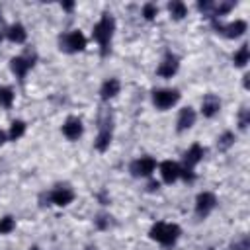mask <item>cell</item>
<instances>
[{
	"label": "cell",
	"instance_id": "obj_3",
	"mask_svg": "<svg viewBox=\"0 0 250 250\" xmlns=\"http://www.w3.org/2000/svg\"><path fill=\"white\" fill-rule=\"evenodd\" d=\"M113 139V115L109 109L102 111L98 117V135L94 141V148L98 152H105Z\"/></svg>",
	"mask_w": 250,
	"mask_h": 250
},
{
	"label": "cell",
	"instance_id": "obj_4",
	"mask_svg": "<svg viewBox=\"0 0 250 250\" xmlns=\"http://www.w3.org/2000/svg\"><path fill=\"white\" fill-rule=\"evenodd\" d=\"M86 43H88V39L80 29H70V31H64L59 35V49L66 55H74V53L84 51Z\"/></svg>",
	"mask_w": 250,
	"mask_h": 250
},
{
	"label": "cell",
	"instance_id": "obj_33",
	"mask_svg": "<svg viewBox=\"0 0 250 250\" xmlns=\"http://www.w3.org/2000/svg\"><path fill=\"white\" fill-rule=\"evenodd\" d=\"M242 78H244V88H248V78H250V76H248V74H244Z\"/></svg>",
	"mask_w": 250,
	"mask_h": 250
},
{
	"label": "cell",
	"instance_id": "obj_5",
	"mask_svg": "<svg viewBox=\"0 0 250 250\" xmlns=\"http://www.w3.org/2000/svg\"><path fill=\"white\" fill-rule=\"evenodd\" d=\"M35 62H37V55L33 51H25L23 55H18V57L10 59V70L14 72V76L20 82H23L25 74L35 66Z\"/></svg>",
	"mask_w": 250,
	"mask_h": 250
},
{
	"label": "cell",
	"instance_id": "obj_12",
	"mask_svg": "<svg viewBox=\"0 0 250 250\" xmlns=\"http://www.w3.org/2000/svg\"><path fill=\"white\" fill-rule=\"evenodd\" d=\"M61 131H62V135H64L68 141H78V139L82 137V133H84L82 119H80V117H76V115L66 117V119H64V123H62V127H61Z\"/></svg>",
	"mask_w": 250,
	"mask_h": 250
},
{
	"label": "cell",
	"instance_id": "obj_26",
	"mask_svg": "<svg viewBox=\"0 0 250 250\" xmlns=\"http://www.w3.org/2000/svg\"><path fill=\"white\" fill-rule=\"evenodd\" d=\"M94 225H96V229H100V230H107V229L111 227V217H109L107 213H98L96 219H94Z\"/></svg>",
	"mask_w": 250,
	"mask_h": 250
},
{
	"label": "cell",
	"instance_id": "obj_23",
	"mask_svg": "<svg viewBox=\"0 0 250 250\" xmlns=\"http://www.w3.org/2000/svg\"><path fill=\"white\" fill-rule=\"evenodd\" d=\"M234 141H236V135H234L232 131H225V133H221V135L217 137V148H219L221 152H225V150H229V148L234 145Z\"/></svg>",
	"mask_w": 250,
	"mask_h": 250
},
{
	"label": "cell",
	"instance_id": "obj_7",
	"mask_svg": "<svg viewBox=\"0 0 250 250\" xmlns=\"http://www.w3.org/2000/svg\"><path fill=\"white\" fill-rule=\"evenodd\" d=\"M213 29L217 33L229 37V39H236V37H240V35L246 33L248 25H246L244 20H234V21H229V23H221V21H215L213 20Z\"/></svg>",
	"mask_w": 250,
	"mask_h": 250
},
{
	"label": "cell",
	"instance_id": "obj_22",
	"mask_svg": "<svg viewBox=\"0 0 250 250\" xmlns=\"http://www.w3.org/2000/svg\"><path fill=\"white\" fill-rule=\"evenodd\" d=\"M25 129H27V125H25L23 119H14L12 125H10V131H8V139H10V141L21 139V137L25 135Z\"/></svg>",
	"mask_w": 250,
	"mask_h": 250
},
{
	"label": "cell",
	"instance_id": "obj_28",
	"mask_svg": "<svg viewBox=\"0 0 250 250\" xmlns=\"http://www.w3.org/2000/svg\"><path fill=\"white\" fill-rule=\"evenodd\" d=\"M158 16V6L156 4H152V2H146V4H143V18L145 20H154Z\"/></svg>",
	"mask_w": 250,
	"mask_h": 250
},
{
	"label": "cell",
	"instance_id": "obj_31",
	"mask_svg": "<svg viewBox=\"0 0 250 250\" xmlns=\"http://www.w3.org/2000/svg\"><path fill=\"white\" fill-rule=\"evenodd\" d=\"M61 8H62L64 12H72V10H74V2H62Z\"/></svg>",
	"mask_w": 250,
	"mask_h": 250
},
{
	"label": "cell",
	"instance_id": "obj_16",
	"mask_svg": "<svg viewBox=\"0 0 250 250\" xmlns=\"http://www.w3.org/2000/svg\"><path fill=\"white\" fill-rule=\"evenodd\" d=\"M180 170L182 166L174 160H164L160 162V176H162V182L164 184H174L176 180H180Z\"/></svg>",
	"mask_w": 250,
	"mask_h": 250
},
{
	"label": "cell",
	"instance_id": "obj_1",
	"mask_svg": "<svg viewBox=\"0 0 250 250\" xmlns=\"http://www.w3.org/2000/svg\"><path fill=\"white\" fill-rule=\"evenodd\" d=\"M113 31H115V18L111 14H104L94 29H92V37L94 41L100 45V55L102 57H107L109 51H111V39H113Z\"/></svg>",
	"mask_w": 250,
	"mask_h": 250
},
{
	"label": "cell",
	"instance_id": "obj_2",
	"mask_svg": "<svg viewBox=\"0 0 250 250\" xmlns=\"http://www.w3.org/2000/svg\"><path fill=\"white\" fill-rule=\"evenodd\" d=\"M180 234H182V229H180L176 223H164V221L154 223V225L150 227V230H148V236H150L152 240H156L158 244L166 246V248L174 246V244L178 242Z\"/></svg>",
	"mask_w": 250,
	"mask_h": 250
},
{
	"label": "cell",
	"instance_id": "obj_21",
	"mask_svg": "<svg viewBox=\"0 0 250 250\" xmlns=\"http://www.w3.org/2000/svg\"><path fill=\"white\" fill-rule=\"evenodd\" d=\"M248 61H250V49H248V43H244V45H240L238 51L232 55V62H234V66L244 68V66L248 64Z\"/></svg>",
	"mask_w": 250,
	"mask_h": 250
},
{
	"label": "cell",
	"instance_id": "obj_11",
	"mask_svg": "<svg viewBox=\"0 0 250 250\" xmlns=\"http://www.w3.org/2000/svg\"><path fill=\"white\" fill-rule=\"evenodd\" d=\"M178 68H180V59H178V55H174V53H166L164 55V59L160 61V64L156 66V74L160 76V78H172L176 72H178Z\"/></svg>",
	"mask_w": 250,
	"mask_h": 250
},
{
	"label": "cell",
	"instance_id": "obj_15",
	"mask_svg": "<svg viewBox=\"0 0 250 250\" xmlns=\"http://www.w3.org/2000/svg\"><path fill=\"white\" fill-rule=\"evenodd\" d=\"M219 109H221V98L215 94H205L201 100V115L211 119L219 113Z\"/></svg>",
	"mask_w": 250,
	"mask_h": 250
},
{
	"label": "cell",
	"instance_id": "obj_34",
	"mask_svg": "<svg viewBox=\"0 0 250 250\" xmlns=\"http://www.w3.org/2000/svg\"><path fill=\"white\" fill-rule=\"evenodd\" d=\"M0 23H4V16H2V8H0Z\"/></svg>",
	"mask_w": 250,
	"mask_h": 250
},
{
	"label": "cell",
	"instance_id": "obj_25",
	"mask_svg": "<svg viewBox=\"0 0 250 250\" xmlns=\"http://www.w3.org/2000/svg\"><path fill=\"white\" fill-rule=\"evenodd\" d=\"M16 229V219L12 215H6L0 219V234H10Z\"/></svg>",
	"mask_w": 250,
	"mask_h": 250
},
{
	"label": "cell",
	"instance_id": "obj_19",
	"mask_svg": "<svg viewBox=\"0 0 250 250\" xmlns=\"http://www.w3.org/2000/svg\"><path fill=\"white\" fill-rule=\"evenodd\" d=\"M232 8H234V2H232V0H219V2H213V8H211V12H209V18H211V20H217V18L229 14Z\"/></svg>",
	"mask_w": 250,
	"mask_h": 250
},
{
	"label": "cell",
	"instance_id": "obj_9",
	"mask_svg": "<svg viewBox=\"0 0 250 250\" xmlns=\"http://www.w3.org/2000/svg\"><path fill=\"white\" fill-rule=\"evenodd\" d=\"M49 201L53 205H59V207H66L74 201V189L68 186V184H57L51 191H49Z\"/></svg>",
	"mask_w": 250,
	"mask_h": 250
},
{
	"label": "cell",
	"instance_id": "obj_24",
	"mask_svg": "<svg viewBox=\"0 0 250 250\" xmlns=\"http://www.w3.org/2000/svg\"><path fill=\"white\" fill-rule=\"evenodd\" d=\"M14 104V90L10 86H0V107L10 109Z\"/></svg>",
	"mask_w": 250,
	"mask_h": 250
},
{
	"label": "cell",
	"instance_id": "obj_36",
	"mask_svg": "<svg viewBox=\"0 0 250 250\" xmlns=\"http://www.w3.org/2000/svg\"><path fill=\"white\" fill-rule=\"evenodd\" d=\"M0 43H2V33H0Z\"/></svg>",
	"mask_w": 250,
	"mask_h": 250
},
{
	"label": "cell",
	"instance_id": "obj_18",
	"mask_svg": "<svg viewBox=\"0 0 250 250\" xmlns=\"http://www.w3.org/2000/svg\"><path fill=\"white\" fill-rule=\"evenodd\" d=\"M6 37L12 41V43H23L27 39V31L21 23H12L6 27Z\"/></svg>",
	"mask_w": 250,
	"mask_h": 250
},
{
	"label": "cell",
	"instance_id": "obj_8",
	"mask_svg": "<svg viewBox=\"0 0 250 250\" xmlns=\"http://www.w3.org/2000/svg\"><path fill=\"white\" fill-rule=\"evenodd\" d=\"M156 170V160L152 156H139L129 164V172L135 178H148Z\"/></svg>",
	"mask_w": 250,
	"mask_h": 250
},
{
	"label": "cell",
	"instance_id": "obj_6",
	"mask_svg": "<svg viewBox=\"0 0 250 250\" xmlns=\"http://www.w3.org/2000/svg\"><path fill=\"white\" fill-rule=\"evenodd\" d=\"M180 102V92L176 88H158L152 90V105L160 111H166L174 107Z\"/></svg>",
	"mask_w": 250,
	"mask_h": 250
},
{
	"label": "cell",
	"instance_id": "obj_37",
	"mask_svg": "<svg viewBox=\"0 0 250 250\" xmlns=\"http://www.w3.org/2000/svg\"><path fill=\"white\" fill-rule=\"evenodd\" d=\"M88 250H96V248H92V246H90V248H88Z\"/></svg>",
	"mask_w": 250,
	"mask_h": 250
},
{
	"label": "cell",
	"instance_id": "obj_17",
	"mask_svg": "<svg viewBox=\"0 0 250 250\" xmlns=\"http://www.w3.org/2000/svg\"><path fill=\"white\" fill-rule=\"evenodd\" d=\"M119 92H121V82H119L117 78H107V80H104V84L100 86V98H102L104 102L115 98Z\"/></svg>",
	"mask_w": 250,
	"mask_h": 250
},
{
	"label": "cell",
	"instance_id": "obj_27",
	"mask_svg": "<svg viewBox=\"0 0 250 250\" xmlns=\"http://www.w3.org/2000/svg\"><path fill=\"white\" fill-rule=\"evenodd\" d=\"M230 250H250V238H248V234H242L236 240H232L230 242Z\"/></svg>",
	"mask_w": 250,
	"mask_h": 250
},
{
	"label": "cell",
	"instance_id": "obj_35",
	"mask_svg": "<svg viewBox=\"0 0 250 250\" xmlns=\"http://www.w3.org/2000/svg\"><path fill=\"white\" fill-rule=\"evenodd\" d=\"M29 250H39V246H31V248H29Z\"/></svg>",
	"mask_w": 250,
	"mask_h": 250
},
{
	"label": "cell",
	"instance_id": "obj_32",
	"mask_svg": "<svg viewBox=\"0 0 250 250\" xmlns=\"http://www.w3.org/2000/svg\"><path fill=\"white\" fill-rule=\"evenodd\" d=\"M6 141H8V135H6V133H4L2 129H0V146H2V145H4Z\"/></svg>",
	"mask_w": 250,
	"mask_h": 250
},
{
	"label": "cell",
	"instance_id": "obj_14",
	"mask_svg": "<svg viewBox=\"0 0 250 250\" xmlns=\"http://www.w3.org/2000/svg\"><path fill=\"white\" fill-rule=\"evenodd\" d=\"M203 156H205V148L199 145V143H193L186 152H184V168H195L201 160H203Z\"/></svg>",
	"mask_w": 250,
	"mask_h": 250
},
{
	"label": "cell",
	"instance_id": "obj_20",
	"mask_svg": "<svg viewBox=\"0 0 250 250\" xmlns=\"http://www.w3.org/2000/svg\"><path fill=\"white\" fill-rule=\"evenodd\" d=\"M168 12H170L172 20L180 21V20H184L188 16V6L184 2H180V0H172V2H168Z\"/></svg>",
	"mask_w": 250,
	"mask_h": 250
},
{
	"label": "cell",
	"instance_id": "obj_29",
	"mask_svg": "<svg viewBox=\"0 0 250 250\" xmlns=\"http://www.w3.org/2000/svg\"><path fill=\"white\" fill-rule=\"evenodd\" d=\"M248 125H250V109L244 105V107L238 111V127H240V131H246Z\"/></svg>",
	"mask_w": 250,
	"mask_h": 250
},
{
	"label": "cell",
	"instance_id": "obj_13",
	"mask_svg": "<svg viewBox=\"0 0 250 250\" xmlns=\"http://www.w3.org/2000/svg\"><path fill=\"white\" fill-rule=\"evenodd\" d=\"M195 119H197V113L193 107H182L180 113H178V119H176V131L178 133H184L188 129H191L195 125Z\"/></svg>",
	"mask_w": 250,
	"mask_h": 250
},
{
	"label": "cell",
	"instance_id": "obj_10",
	"mask_svg": "<svg viewBox=\"0 0 250 250\" xmlns=\"http://www.w3.org/2000/svg\"><path fill=\"white\" fill-rule=\"evenodd\" d=\"M217 207V197L211 191H201L195 197V215L199 219H205L211 215V211Z\"/></svg>",
	"mask_w": 250,
	"mask_h": 250
},
{
	"label": "cell",
	"instance_id": "obj_30",
	"mask_svg": "<svg viewBox=\"0 0 250 250\" xmlns=\"http://www.w3.org/2000/svg\"><path fill=\"white\" fill-rule=\"evenodd\" d=\"M158 188H160V182H156V180H150V182L146 184V189H148V191H158Z\"/></svg>",
	"mask_w": 250,
	"mask_h": 250
}]
</instances>
